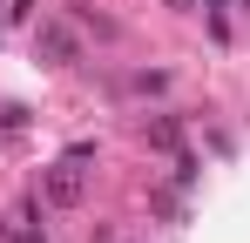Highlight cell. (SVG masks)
Here are the masks:
<instances>
[{"instance_id":"cell-7","label":"cell","mask_w":250,"mask_h":243,"mask_svg":"<svg viewBox=\"0 0 250 243\" xmlns=\"http://www.w3.org/2000/svg\"><path fill=\"white\" fill-rule=\"evenodd\" d=\"M244 7H250V0H244Z\"/></svg>"},{"instance_id":"cell-6","label":"cell","mask_w":250,"mask_h":243,"mask_svg":"<svg viewBox=\"0 0 250 243\" xmlns=\"http://www.w3.org/2000/svg\"><path fill=\"white\" fill-rule=\"evenodd\" d=\"M0 230H7V223H0Z\"/></svg>"},{"instance_id":"cell-4","label":"cell","mask_w":250,"mask_h":243,"mask_svg":"<svg viewBox=\"0 0 250 243\" xmlns=\"http://www.w3.org/2000/svg\"><path fill=\"white\" fill-rule=\"evenodd\" d=\"M14 243H41V237H34V230H27V223H21V237H14Z\"/></svg>"},{"instance_id":"cell-1","label":"cell","mask_w":250,"mask_h":243,"mask_svg":"<svg viewBox=\"0 0 250 243\" xmlns=\"http://www.w3.org/2000/svg\"><path fill=\"white\" fill-rule=\"evenodd\" d=\"M88 196V176H82V162H54V169H41V202H54V209H82Z\"/></svg>"},{"instance_id":"cell-3","label":"cell","mask_w":250,"mask_h":243,"mask_svg":"<svg viewBox=\"0 0 250 243\" xmlns=\"http://www.w3.org/2000/svg\"><path fill=\"white\" fill-rule=\"evenodd\" d=\"M142 128H149V142H156V149H176V142H183L176 115H156V122H142Z\"/></svg>"},{"instance_id":"cell-5","label":"cell","mask_w":250,"mask_h":243,"mask_svg":"<svg viewBox=\"0 0 250 243\" xmlns=\"http://www.w3.org/2000/svg\"><path fill=\"white\" fill-rule=\"evenodd\" d=\"M169 7H196V0H169Z\"/></svg>"},{"instance_id":"cell-2","label":"cell","mask_w":250,"mask_h":243,"mask_svg":"<svg viewBox=\"0 0 250 243\" xmlns=\"http://www.w3.org/2000/svg\"><path fill=\"white\" fill-rule=\"evenodd\" d=\"M34 47H41L47 61H75V54H82V40L68 34V27H61V20H47L41 34H34Z\"/></svg>"}]
</instances>
